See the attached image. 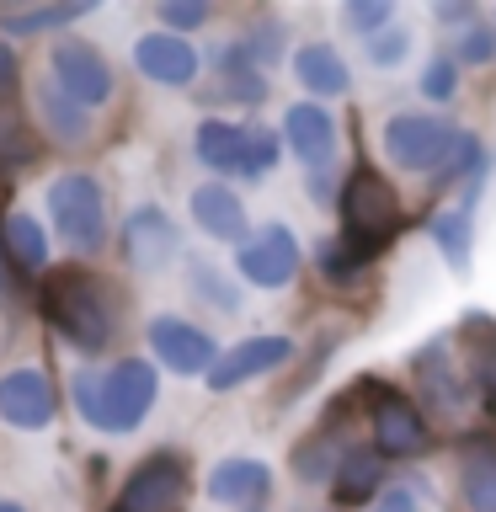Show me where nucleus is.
Instances as JSON below:
<instances>
[{
  "mask_svg": "<svg viewBox=\"0 0 496 512\" xmlns=\"http://www.w3.org/2000/svg\"><path fill=\"white\" fill-rule=\"evenodd\" d=\"M336 214H342L347 251L358 256L363 267H374L379 256L400 240V230H406V198H400V187L384 171L368 166V160H358V166L347 171Z\"/></svg>",
  "mask_w": 496,
  "mask_h": 512,
  "instance_id": "obj_1",
  "label": "nucleus"
},
{
  "mask_svg": "<svg viewBox=\"0 0 496 512\" xmlns=\"http://www.w3.org/2000/svg\"><path fill=\"white\" fill-rule=\"evenodd\" d=\"M43 315L54 320V326L70 336L75 347H107L112 342V304L102 294V283L86 278L80 267H59V272H48L43 278Z\"/></svg>",
  "mask_w": 496,
  "mask_h": 512,
  "instance_id": "obj_2",
  "label": "nucleus"
},
{
  "mask_svg": "<svg viewBox=\"0 0 496 512\" xmlns=\"http://www.w3.org/2000/svg\"><path fill=\"white\" fill-rule=\"evenodd\" d=\"M358 400L368 406V448H374L384 464L427 454V443H432L427 411L416 406L406 390H395V384H384V379H358Z\"/></svg>",
  "mask_w": 496,
  "mask_h": 512,
  "instance_id": "obj_3",
  "label": "nucleus"
},
{
  "mask_svg": "<svg viewBox=\"0 0 496 512\" xmlns=\"http://www.w3.org/2000/svg\"><path fill=\"white\" fill-rule=\"evenodd\" d=\"M464 134V128L454 118H443V112H390L379 128V144H384V160H390L395 171L406 176H432L443 166V155L454 150V139Z\"/></svg>",
  "mask_w": 496,
  "mask_h": 512,
  "instance_id": "obj_4",
  "label": "nucleus"
},
{
  "mask_svg": "<svg viewBox=\"0 0 496 512\" xmlns=\"http://www.w3.org/2000/svg\"><path fill=\"white\" fill-rule=\"evenodd\" d=\"M48 214H54V230L59 240L70 251H96L107 240V198H102V187L91 182V176H59L54 187H48Z\"/></svg>",
  "mask_w": 496,
  "mask_h": 512,
  "instance_id": "obj_5",
  "label": "nucleus"
},
{
  "mask_svg": "<svg viewBox=\"0 0 496 512\" xmlns=\"http://www.w3.org/2000/svg\"><path fill=\"white\" fill-rule=\"evenodd\" d=\"M155 390H160V379H155V368L144 358L112 363L102 374V422H96V427H102V432H134L144 416H150Z\"/></svg>",
  "mask_w": 496,
  "mask_h": 512,
  "instance_id": "obj_6",
  "label": "nucleus"
},
{
  "mask_svg": "<svg viewBox=\"0 0 496 512\" xmlns=\"http://www.w3.org/2000/svg\"><path fill=\"white\" fill-rule=\"evenodd\" d=\"M235 272L256 288H288L299 278V240L288 224H262L246 246L235 251Z\"/></svg>",
  "mask_w": 496,
  "mask_h": 512,
  "instance_id": "obj_7",
  "label": "nucleus"
},
{
  "mask_svg": "<svg viewBox=\"0 0 496 512\" xmlns=\"http://www.w3.org/2000/svg\"><path fill=\"white\" fill-rule=\"evenodd\" d=\"M187 502V464L176 454H150L128 475L118 512H182Z\"/></svg>",
  "mask_w": 496,
  "mask_h": 512,
  "instance_id": "obj_8",
  "label": "nucleus"
},
{
  "mask_svg": "<svg viewBox=\"0 0 496 512\" xmlns=\"http://www.w3.org/2000/svg\"><path fill=\"white\" fill-rule=\"evenodd\" d=\"M54 86L80 107H102L112 96V64L91 43L64 38V43H54Z\"/></svg>",
  "mask_w": 496,
  "mask_h": 512,
  "instance_id": "obj_9",
  "label": "nucleus"
},
{
  "mask_svg": "<svg viewBox=\"0 0 496 512\" xmlns=\"http://www.w3.org/2000/svg\"><path fill=\"white\" fill-rule=\"evenodd\" d=\"M150 347L171 374H208L219 363V347L203 326H192L182 315H155L150 320Z\"/></svg>",
  "mask_w": 496,
  "mask_h": 512,
  "instance_id": "obj_10",
  "label": "nucleus"
},
{
  "mask_svg": "<svg viewBox=\"0 0 496 512\" xmlns=\"http://www.w3.org/2000/svg\"><path fill=\"white\" fill-rule=\"evenodd\" d=\"M486 182H491V171H486V176H475V182L464 187V198H459V203H443L438 214L427 219L432 246H438V256L459 272V278L470 272V251H475V208H480V192H486Z\"/></svg>",
  "mask_w": 496,
  "mask_h": 512,
  "instance_id": "obj_11",
  "label": "nucleus"
},
{
  "mask_svg": "<svg viewBox=\"0 0 496 512\" xmlns=\"http://www.w3.org/2000/svg\"><path fill=\"white\" fill-rule=\"evenodd\" d=\"M288 358H294V342L288 336H246V342L224 347L219 363L208 368V390H240L246 379H262L272 374V368H283Z\"/></svg>",
  "mask_w": 496,
  "mask_h": 512,
  "instance_id": "obj_12",
  "label": "nucleus"
},
{
  "mask_svg": "<svg viewBox=\"0 0 496 512\" xmlns=\"http://www.w3.org/2000/svg\"><path fill=\"white\" fill-rule=\"evenodd\" d=\"M0 416L22 432H43L54 422V384L43 368H11L0 374Z\"/></svg>",
  "mask_w": 496,
  "mask_h": 512,
  "instance_id": "obj_13",
  "label": "nucleus"
},
{
  "mask_svg": "<svg viewBox=\"0 0 496 512\" xmlns=\"http://www.w3.org/2000/svg\"><path fill=\"white\" fill-rule=\"evenodd\" d=\"M336 118L326 112V102H294L283 112V144L304 160V171L310 166H331L336 160Z\"/></svg>",
  "mask_w": 496,
  "mask_h": 512,
  "instance_id": "obj_14",
  "label": "nucleus"
},
{
  "mask_svg": "<svg viewBox=\"0 0 496 512\" xmlns=\"http://www.w3.org/2000/svg\"><path fill=\"white\" fill-rule=\"evenodd\" d=\"M411 374H416V384H422V395L432 400V411H443V416H459L464 406H470V379L459 374L454 363H448V342L438 336L432 347H422L411 358Z\"/></svg>",
  "mask_w": 496,
  "mask_h": 512,
  "instance_id": "obj_15",
  "label": "nucleus"
},
{
  "mask_svg": "<svg viewBox=\"0 0 496 512\" xmlns=\"http://www.w3.org/2000/svg\"><path fill=\"white\" fill-rule=\"evenodd\" d=\"M123 251L139 272H160L176 251H182V235H176V224L160 214V208H139V214H128V224H123Z\"/></svg>",
  "mask_w": 496,
  "mask_h": 512,
  "instance_id": "obj_16",
  "label": "nucleus"
},
{
  "mask_svg": "<svg viewBox=\"0 0 496 512\" xmlns=\"http://www.w3.org/2000/svg\"><path fill=\"white\" fill-rule=\"evenodd\" d=\"M192 224H198L203 235H214V240H230V246H246L251 230H246V203L235 198V187H224V182H203V187H192Z\"/></svg>",
  "mask_w": 496,
  "mask_h": 512,
  "instance_id": "obj_17",
  "label": "nucleus"
},
{
  "mask_svg": "<svg viewBox=\"0 0 496 512\" xmlns=\"http://www.w3.org/2000/svg\"><path fill=\"white\" fill-rule=\"evenodd\" d=\"M134 64L150 80H160V86H192V75H198V48L187 38H176V32H144L134 43Z\"/></svg>",
  "mask_w": 496,
  "mask_h": 512,
  "instance_id": "obj_18",
  "label": "nucleus"
},
{
  "mask_svg": "<svg viewBox=\"0 0 496 512\" xmlns=\"http://www.w3.org/2000/svg\"><path fill=\"white\" fill-rule=\"evenodd\" d=\"M272 491V470L262 459H219L208 470V496L224 507H262Z\"/></svg>",
  "mask_w": 496,
  "mask_h": 512,
  "instance_id": "obj_19",
  "label": "nucleus"
},
{
  "mask_svg": "<svg viewBox=\"0 0 496 512\" xmlns=\"http://www.w3.org/2000/svg\"><path fill=\"white\" fill-rule=\"evenodd\" d=\"M379 491H384V459L374 454V448L352 443L347 459L336 464V475H331L336 507H363V512H368V507L379 502Z\"/></svg>",
  "mask_w": 496,
  "mask_h": 512,
  "instance_id": "obj_20",
  "label": "nucleus"
},
{
  "mask_svg": "<svg viewBox=\"0 0 496 512\" xmlns=\"http://www.w3.org/2000/svg\"><path fill=\"white\" fill-rule=\"evenodd\" d=\"M294 80L310 91V102H331V96H347L352 70L331 43H304L294 54Z\"/></svg>",
  "mask_w": 496,
  "mask_h": 512,
  "instance_id": "obj_21",
  "label": "nucleus"
},
{
  "mask_svg": "<svg viewBox=\"0 0 496 512\" xmlns=\"http://www.w3.org/2000/svg\"><path fill=\"white\" fill-rule=\"evenodd\" d=\"M246 123H224V118H203L198 134H192V150L208 171H224V176H240L246 171Z\"/></svg>",
  "mask_w": 496,
  "mask_h": 512,
  "instance_id": "obj_22",
  "label": "nucleus"
},
{
  "mask_svg": "<svg viewBox=\"0 0 496 512\" xmlns=\"http://www.w3.org/2000/svg\"><path fill=\"white\" fill-rule=\"evenodd\" d=\"M347 448H352V443H342V432H336V427H320L315 438H304V443L294 448V475L304 480V486H315V480H331L336 464L347 459Z\"/></svg>",
  "mask_w": 496,
  "mask_h": 512,
  "instance_id": "obj_23",
  "label": "nucleus"
},
{
  "mask_svg": "<svg viewBox=\"0 0 496 512\" xmlns=\"http://www.w3.org/2000/svg\"><path fill=\"white\" fill-rule=\"evenodd\" d=\"M459 496L470 512H496V448H470L459 459Z\"/></svg>",
  "mask_w": 496,
  "mask_h": 512,
  "instance_id": "obj_24",
  "label": "nucleus"
},
{
  "mask_svg": "<svg viewBox=\"0 0 496 512\" xmlns=\"http://www.w3.org/2000/svg\"><path fill=\"white\" fill-rule=\"evenodd\" d=\"M38 118H43V128H48L59 144H80V139H86V107L70 102V96L54 86V80H48V86L38 80Z\"/></svg>",
  "mask_w": 496,
  "mask_h": 512,
  "instance_id": "obj_25",
  "label": "nucleus"
},
{
  "mask_svg": "<svg viewBox=\"0 0 496 512\" xmlns=\"http://www.w3.org/2000/svg\"><path fill=\"white\" fill-rule=\"evenodd\" d=\"M480 331L486 336H470L464 342V352H470V368H464V379H470V390L480 395V406L486 411H496V320L486 326V315H480Z\"/></svg>",
  "mask_w": 496,
  "mask_h": 512,
  "instance_id": "obj_26",
  "label": "nucleus"
},
{
  "mask_svg": "<svg viewBox=\"0 0 496 512\" xmlns=\"http://www.w3.org/2000/svg\"><path fill=\"white\" fill-rule=\"evenodd\" d=\"M219 91L230 96V102H251V107L267 96L262 70H256V64L246 59V48H240V43H230V48L219 54Z\"/></svg>",
  "mask_w": 496,
  "mask_h": 512,
  "instance_id": "obj_27",
  "label": "nucleus"
},
{
  "mask_svg": "<svg viewBox=\"0 0 496 512\" xmlns=\"http://www.w3.org/2000/svg\"><path fill=\"white\" fill-rule=\"evenodd\" d=\"M6 251H11L27 272H43V262H48V235H43V224L32 219V214H11V219H6Z\"/></svg>",
  "mask_w": 496,
  "mask_h": 512,
  "instance_id": "obj_28",
  "label": "nucleus"
},
{
  "mask_svg": "<svg viewBox=\"0 0 496 512\" xmlns=\"http://www.w3.org/2000/svg\"><path fill=\"white\" fill-rule=\"evenodd\" d=\"M91 0H70V6H38V11H6L0 27L6 32H48V27H70L75 16H86Z\"/></svg>",
  "mask_w": 496,
  "mask_h": 512,
  "instance_id": "obj_29",
  "label": "nucleus"
},
{
  "mask_svg": "<svg viewBox=\"0 0 496 512\" xmlns=\"http://www.w3.org/2000/svg\"><path fill=\"white\" fill-rule=\"evenodd\" d=\"M315 267H320V278L336 283V288L358 283L363 272H368V267L358 262V256L347 251V240H342V235H326V240H320V246H315Z\"/></svg>",
  "mask_w": 496,
  "mask_h": 512,
  "instance_id": "obj_30",
  "label": "nucleus"
},
{
  "mask_svg": "<svg viewBox=\"0 0 496 512\" xmlns=\"http://www.w3.org/2000/svg\"><path fill=\"white\" fill-rule=\"evenodd\" d=\"M363 59L374 64V70H395V64H406L411 59V27L390 22L384 32H374V38H363Z\"/></svg>",
  "mask_w": 496,
  "mask_h": 512,
  "instance_id": "obj_31",
  "label": "nucleus"
},
{
  "mask_svg": "<svg viewBox=\"0 0 496 512\" xmlns=\"http://www.w3.org/2000/svg\"><path fill=\"white\" fill-rule=\"evenodd\" d=\"M448 54H454V64L464 70V64H491L496 54V27L491 22H475V27H464L448 38Z\"/></svg>",
  "mask_w": 496,
  "mask_h": 512,
  "instance_id": "obj_32",
  "label": "nucleus"
},
{
  "mask_svg": "<svg viewBox=\"0 0 496 512\" xmlns=\"http://www.w3.org/2000/svg\"><path fill=\"white\" fill-rule=\"evenodd\" d=\"M395 22V0H347L342 6V27L358 32V38H374Z\"/></svg>",
  "mask_w": 496,
  "mask_h": 512,
  "instance_id": "obj_33",
  "label": "nucleus"
},
{
  "mask_svg": "<svg viewBox=\"0 0 496 512\" xmlns=\"http://www.w3.org/2000/svg\"><path fill=\"white\" fill-rule=\"evenodd\" d=\"M187 283H192V294H198L203 304H214V310H224V315H235L240 310V294H235V283H224L208 262H192V272H187Z\"/></svg>",
  "mask_w": 496,
  "mask_h": 512,
  "instance_id": "obj_34",
  "label": "nucleus"
},
{
  "mask_svg": "<svg viewBox=\"0 0 496 512\" xmlns=\"http://www.w3.org/2000/svg\"><path fill=\"white\" fill-rule=\"evenodd\" d=\"M416 86H422L427 102H454V96H459V64H454V54H448V48H443V54H432Z\"/></svg>",
  "mask_w": 496,
  "mask_h": 512,
  "instance_id": "obj_35",
  "label": "nucleus"
},
{
  "mask_svg": "<svg viewBox=\"0 0 496 512\" xmlns=\"http://www.w3.org/2000/svg\"><path fill=\"white\" fill-rule=\"evenodd\" d=\"M278 150H283V139L272 134V128H262V123H251V134H246V171L240 176H267L272 166H278Z\"/></svg>",
  "mask_w": 496,
  "mask_h": 512,
  "instance_id": "obj_36",
  "label": "nucleus"
},
{
  "mask_svg": "<svg viewBox=\"0 0 496 512\" xmlns=\"http://www.w3.org/2000/svg\"><path fill=\"white\" fill-rule=\"evenodd\" d=\"M240 48H246V59L256 64V70L272 64V59L283 54V22H272V16H267V22H256L246 38H240Z\"/></svg>",
  "mask_w": 496,
  "mask_h": 512,
  "instance_id": "obj_37",
  "label": "nucleus"
},
{
  "mask_svg": "<svg viewBox=\"0 0 496 512\" xmlns=\"http://www.w3.org/2000/svg\"><path fill=\"white\" fill-rule=\"evenodd\" d=\"M342 182H347V176H342L336 160H331V166H310V171H304V192H310V203H320V208L342 203Z\"/></svg>",
  "mask_w": 496,
  "mask_h": 512,
  "instance_id": "obj_38",
  "label": "nucleus"
},
{
  "mask_svg": "<svg viewBox=\"0 0 496 512\" xmlns=\"http://www.w3.org/2000/svg\"><path fill=\"white\" fill-rule=\"evenodd\" d=\"M160 22H166V32L182 38V32L208 22V6H203V0H160Z\"/></svg>",
  "mask_w": 496,
  "mask_h": 512,
  "instance_id": "obj_39",
  "label": "nucleus"
},
{
  "mask_svg": "<svg viewBox=\"0 0 496 512\" xmlns=\"http://www.w3.org/2000/svg\"><path fill=\"white\" fill-rule=\"evenodd\" d=\"M75 411L86 416L91 427L102 422V374H96V368H80L75 374Z\"/></svg>",
  "mask_w": 496,
  "mask_h": 512,
  "instance_id": "obj_40",
  "label": "nucleus"
},
{
  "mask_svg": "<svg viewBox=\"0 0 496 512\" xmlns=\"http://www.w3.org/2000/svg\"><path fill=\"white\" fill-rule=\"evenodd\" d=\"M432 16H438V27H475L480 16H475V6H464V0H438V6H432Z\"/></svg>",
  "mask_w": 496,
  "mask_h": 512,
  "instance_id": "obj_41",
  "label": "nucleus"
},
{
  "mask_svg": "<svg viewBox=\"0 0 496 512\" xmlns=\"http://www.w3.org/2000/svg\"><path fill=\"white\" fill-rule=\"evenodd\" d=\"M368 512H416V491H406V486H384L379 502L368 507Z\"/></svg>",
  "mask_w": 496,
  "mask_h": 512,
  "instance_id": "obj_42",
  "label": "nucleus"
},
{
  "mask_svg": "<svg viewBox=\"0 0 496 512\" xmlns=\"http://www.w3.org/2000/svg\"><path fill=\"white\" fill-rule=\"evenodd\" d=\"M16 75V54H11V43H0V86Z\"/></svg>",
  "mask_w": 496,
  "mask_h": 512,
  "instance_id": "obj_43",
  "label": "nucleus"
},
{
  "mask_svg": "<svg viewBox=\"0 0 496 512\" xmlns=\"http://www.w3.org/2000/svg\"><path fill=\"white\" fill-rule=\"evenodd\" d=\"M0 512H22V507H16V502H0Z\"/></svg>",
  "mask_w": 496,
  "mask_h": 512,
  "instance_id": "obj_44",
  "label": "nucleus"
},
{
  "mask_svg": "<svg viewBox=\"0 0 496 512\" xmlns=\"http://www.w3.org/2000/svg\"><path fill=\"white\" fill-rule=\"evenodd\" d=\"M0 203H6V176H0Z\"/></svg>",
  "mask_w": 496,
  "mask_h": 512,
  "instance_id": "obj_45",
  "label": "nucleus"
},
{
  "mask_svg": "<svg viewBox=\"0 0 496 512\" xmlns=\"http://www.w3.org/2000/svg\"><path fill=\"white\" fill-rule=\"evenodd\" d=\"M491 27H496V11H491Z\"/></svg>",
  "mask_w": 496,
  "mask_h": 512,
  "instance_id": "obj_46",
  "label": "nucleus"
}]
</instances>
